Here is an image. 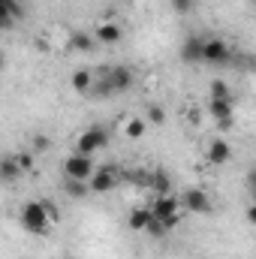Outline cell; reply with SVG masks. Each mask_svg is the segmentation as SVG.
Masks as SVG:
<instances>
[{
    "instance_id": "d4e9b609",
    "label": "cell",
    "mask_w": 256,
    "mask_h": 259,
    "mask_svg": "<svg viewBox=\"0 0 256 259\" xmlns=\"http://www.w3.org/2000/svg\"><path fill=\"white\" fill-rule=\"evenodd\" d=\"M33 148H36V151H46V148H52V139H49V136H36V139H33Z\"/></svg>"
},
{
    "instance_id": "2e32d148",
    "label": "cell",
    "mask_w": 256,
    "mask_h": 259,
    "mask_svg": "<svg viewBox=\"0 0 256 259\" xmlns=\"http://www.w3.org/2000/svg\"><path fill=\"white\" fill-rule=\"evenodd\" d=\"M66 46H69L72 52H91V49L97 46V36L88 33V30H72L69 39H66Z\"/></svg>"
},
{
    "instance_id": "6da1fadb",
    "label": "cell",
    "mask_w": 256,
    "mask_h": 259,
    "mask_svg": "<svg viewBox=\"0 0 256 259\" xmlns=\"http://www.w3.org/2000/svg\"><path fill=\"white\" fill-rule=\"evenodd\" d=\"M136 75L130 66H109V69H97V84L91 94L97 97H112V94H124L133 88Z\"/></svg>"
},
{
    "instance_id": "8992f818",
    "label": "cell",
    "mask_w": 256,
    "mask_h": 259,
    "mask_svg": "<svg viewBox=\"0 0 256 259\" xmlns=\"http://www.w3.org/2000/svg\"><path fill=\"white\" fill-rule=\"evenodd\" d=\"M121 178H124L121 169H115V166H97V172H94V178L88 184H91V193L100 196V193H112L121 184Z\"/></svg>"
},
{
    "instance_id": "f1b7e54d",
    "label": "cell",
    "mask_w": 256,
    "mask_h": 259,
    "mask_svg": "<svg viewBox=\"0 0 256 259\" xmlns=\"http://www.w3.org/2000/svg\"><path fill=\"white\" fill-rule=\"evenodd\" d=\"M250 196H253V202H256V193H250Z\"/></svg>"
},
{
    "instance_id": "603a6c76",
    "label": "cell",
    "mask_w": 256,
    "mask_h": 259,
    "mask_svg": "<svg viewBox=\"0 0 256 259\" xmlns=\"http://www.w3.org/2000/svg\"><path fill=\"white\" fill-rule=\"evenodd\" d=\"M145 121H151V124H163L166 121V115H163V109L160 106H148V118Z\"/></svg>"
},
{
    "instance_id": "7402d4cb",
    "label": "cell",
    "mask_w": 256,
    "mask_h": 259,
    "mask_svg": "<svg viewBox=\"0 0 256 259\" xmlns=\"http://www.w3.org/2000/svg\"><path fill=\"white\" fill-rule=\"evenodd\" d=\"M196 3H199V0H169L172 12H178V15H190L193 9H196Z\"/></svg>"
},
{
    "instance_id": "7c38bea8",
    "label": "cell",
    "mask_w": 256,
    "mask_h": 259,
    "mask_svg": "<svg viewBox=\"0 0 256 259\" xmlns=\"http://www.w3.org/2000/svg\"><path fill=\"white\" fill-rule=\"evenodd\" d=\"M154 223V211H151V205L145 208V205H139V208H133L127 217V226L133 232H148V226Z\"/></svg>"
},
{
    "instance_id": "e0dca14e",
    "label": "cell",
    "mask_w": 256,
    "mask_h": 259,
    "mask_svg": "<svg viewBox=\"0 0 256 259\" xmlns=\"http://www.w3.org/2000/svg\"><path fill=\"white\" fill-rule=\"evenodd\" d=\"M24 169H21V163H18V157H3V163H0V178H3V184H12L18 175H21Z\"/></svg>"
},
{
    "instance_id": "8fae6325",
    "label": "cell",
    "mask_w": 256,
    "mask_h": 259,
    "mask_svg": "<svg viewBox=\"0 0 256 259\" xmlns=\"http://www.w3.org/2000/svg\"><path fill=\"white\" fill-rule=\"evenodd\" d=\"M24 18V6L21 0H0V27L3 30H12V24Z\"/></svg>"
},
{
    "instance_id": "484cf974",
    "label": "cell",
    "mask_w": 256,
    "mask_h": 259,
    "mask_svg": "<svg viewBox=\"0 0 256 259\" xmlns=\"http://www.w3.org/2000/svg\"><path fill=\"white\" fill-rule=\"evenodd\" d=\"M247 187H250V193H256V166L247 172Z\"/></svg>"
},
{
    "instance_id": "277c9868",
    "label": "cell",
    "mask_w": 256,
    "mask_h": 259,
    "mask_svg": "<svg viewBox=\"0 0 256 259\" xmlns=\"http://www.w3.org/2000/svg\"><path fill=\"white\" fill-rule=\"evenodd\" d=\"M106 145H109V130L100 127V124L81 130L78 139H75V151H78V154H88V157H91V154H100Z\"/></svg>"
},
{
    "instance_id": "4316f807",
    "label": "cell",
    "mask_w": 256,
    "mask_h": 259,
    "mask_svg": "<svg viewBox=\"0 0 256 259\" xmlns=\"http://www.w3.org/2000/svg\"><path fill=\"white\" fill-rule=\"evenodd\" d=\"M247 220L256 226V202H250V205H247Z\"/></svg>"
},
{
    "instance_id": "9a60e30c",
    "label": "cell",
    "mask_w": 256,
    "mask_h": 259,
    "mask_svg": "<svg viewBox=\"0 0 256 259\" xmlns=\"http://www.w3.org/2000/svg\"><path fill=\"white\" fill-rule=\"evenodd\" d=\"M69 84H72L75 94H91L94 84H97V72H91V69H75V72L69 75Z\"/></svg>"
},
{
    "instance_id": "83f0119b",
    "label": "cell",
    "mask_w": 256,
    "mask_h": 259,
    "mask_svg": "<svg viewBox=\"0 0 256 259\" xmlns=\"http://www.w3.org/2000/svg\"><path fill=\"white\" fill-rule=\"evenodd\" d=\"M232 127V118H229V121H217V130H229Z\"/></svg>"
},
{
    "instance_id": "7a4b0ae2",
    "label": "cell",
    "mask_w": 256,
    "mask_h": 259,
    "mask_svg": "<svg viewBox=\"0 0 256 259\" xmlns=\"http://www.w3.org/2000/svg\"><path fill=\"white\" fill-rule=\"evenodd\" d=\"M52 220H55V214H52V208L46 205V202H24L21 205V211H18V223L24 226V232H30V235H49L52 232Z\"/></svg>"
},
{
    "instance_id": "ba28073f",
    "label": "cell",
    "mask_w": 256,
    "mask_h": 259,
    "mask_svg": "<svg viewBox=\"0 0 256 259\" xmlns=\"http://www.w3.org/2000/svg\"><path fill=\"white\" fill-rule=\"evenodd\" d=\"M181 208L184 211H190V214H211V196L205 193V190H199V187H190V190H184L181 193Z\"/></svg>"
},
{
    "instance_id": "d6986e66",
    "label": "cell",
    "mask_w": 256,
    "mask_h": 259,
    "mask_svg": "<svg viewBox=\"0 0 256 259\" xmlns=\"http://www.w3.org/2000/svg\"><path fill=\"white\" fill-rule=\"evenodd\" d=\"M151 187L157 190V196H169L172 193V178L166 172H154L151 175Z\"/></svg>"
},
{
    "instance_id": "30bf717a",
    "label": "cell",
    "mask_w": 256,
    "mask_h": 259,
    "mask_svg": "<svg viewBox=\"0 0 256 259\" xmlns=\"http://www.w3.org/2000/svg\"><path fill=\"white\" fill-rule=\"evenodd\" d=\"M94 36H97V42H103V46H118V42L124 39V27H121L118 21H100V24L94 27Z\"/></svg>"
},
{
    "instance_id": "9c48e42d",
    "label": "cell",
    "mask_w": 256,
    "mask_h": 259,
    "mask_svg": "<svg viewBox=\"0 0 256 259\" xmlns=\"http://www.w3.org/2000/svg\"><path fill=\"white\" fill-rule=\"evenodd\" d=\"M181 61L184 64H205V36L190 33L181 42Z\"/></svg>"
},
{
    "instance_id": "52a82bcc",
    "label": "cell",
    "mask_w": 256,
    "mask_h": 259,
    "mask_svg": "<svg viewBox=\"0 0 256 259\" xmlns=\"http://www.w3.org/2000/svg\"><path fill=\"white\" fill-rule=\"evenodd\" d=\"M232 61V49L223 36H205V64L223 66Z\"/></svg>"
},
{
    "instance_id": "5bb4252c",
    "label": "cell",
    "mask_w": 256,
    "mask_h": 259,
    "mask_svg": "<svg viewBox=\"0 0 256 259\" xmlns=\"http://www.w3.org/2000/svg\"><path fill=\"white\" fill-rule=\"evenodd\" d=\"M208 115L214 118V124L217 121H229L235 115V100L232 97H226V100H208Z\"/></svg>"
},
{
    "instance_id": "5b68a950",
    "label": "cell",
    "mask_w": 256,
    "mask_h": 259,
    "mask_svg": "<svg viewBox=\"0 0 256 259\" xmlns=\"http://www.w3.org/2000/svg\"><path fill=\"white\" fill-rule=\"evenodd\" d=\"M94 172H97V166H94V160H91L88 154H78V151H72V154L64 160V178L91 181V178H94Z\"/></svg>"
},
{
    "instance_id": "ac0fdd59",
    "label": "cell",
    "mask_w": 256,
    "mask_h": 259,
    "mask_svg": "<svg viewBox=\"0 0 256 259\" xmlns=\"http://www.w3.org/2000/svg\"><path fill=\"white\" fill-rule=\"evenodd\" d=\"M64 193L72 199H84L91 193V184L88 181H75V178H64Z\"/></svg>"
},
{
    "instance_id": "44dd1931",
    "label": "cell",
    "mask_w": 256,
    "mask_h": 259,
    "mask_svg": "<svg viewBox=\"0 0 256 259\" xmlns=\"http://www.w3.org/2000/svg\"><path fill=\"white\" fill-rule=\"evenodd\" d=\"M226 97H232V91L226 88V81H211V88H208V100H226Z\"/></svg>"
},
{
    "instance_id": "ffe728a7",
    "label": "cell",
    "mask_w": 256,
    "mask_h": 259,
    "mask_svg": "<svg viewBox=\"0 0 256 259\" xmlns=\"http://www.w3.org/2000/svg\"><path fill=\"white\" fill-rule=\"evenodd\" d=\"M145 130H148V121H145V118H130L127 127H124V133H127L130 139H142Z\"/></svg>"
},
{
    "instance_id": "cb8c5ba5",
    "label": "cell",
    "mask_w": 256,
    "mask_h": 259,
    "mask_svg": "<svg viewBox=\"0 0 256 259\" xmlns=\"http://www.w3.org/2000/svg\"><path fill=\"white\" fill-rule=\"evenodd\" d=\"M18 163H21V169H24V172H30V169H33V154H30V151L18 154Z\"/></svg>"
},
{
    "instance_id": "4fadbf2b",
    "label": "cell",
    "mask_w": 256,
    "mask_h": 259,
    "mask_svg": "<svg viewBox=\"0 0 256 259\" xmlns=\"http://www.w3.org/2000/svg\"><path fill=\"white\" fill-rule=\"evenodd\" d=\"M208 163H214V166H223V163H229L232 160V145L226 142V139H214L211 145H208Z\"/></svg>"
},
{
    "instance_id": "3957f363",
    "label": "cell",
    "mask_w": 256,
    "mask_h": 259,
    "mask_svg": "<svg viewBox=\"0 0 256 259\" xmlns=\"http://www.w3.org/2000/svg\"><path fill=\"white\" fill-rule=\"evenodd\" d=\"M151 211H154V217L172 232V229L181 223V211H184V208H181V199H175V196L169 193V196H157V199L151 202Z\"/></svg>"
}]
</instances>
